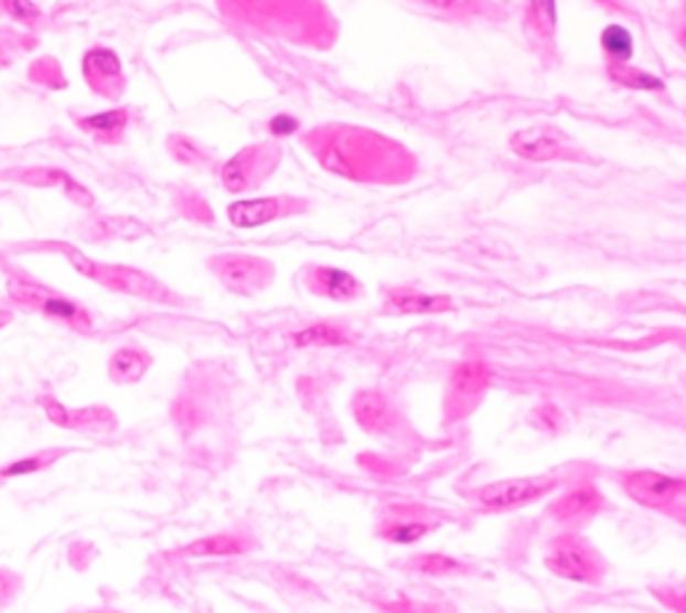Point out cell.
<instances>
[{"label":"cell","instance_id":"cell-36","mask_svg":"<svg viewBox=\"0 0 686 613\" xmlns=\"http://www.w3.org/2000/svg\"><path fill=\"white\" fill-rule=\"evenodd\" d=\"M560 421H564V416H560L555 405H542V408L534 412V423L545 431H558Z\"/></svg>","mask_w":686,"mask_h":613},{"label":"cell","instance_id":"cell-15","mask_svg":"<svg viewBox=\"0 0 686 613\" xmlns=\"http://www.w3.org/2000/svg\"><path fill=\"white\" fill-rule=\"evenodd\" d=\"M41 408L46 410L49 421L54 427L71 429V431H114L116 429V416L108 408H81L71 410L60 402L57 397H41Z\"/></svg>","mask_w":686,"mask_h":613},{"label":"cell","instance_id":"cell-16","mask_svg":"<svg viewBox=\"0 0 686 613\" xmlns=\"http://www.w3.org/2000/svg\"><path fill=\"white\" fill-rule=\"evenodd\" d=\"M258 547L249 530H228V534L204 536V539L185 544L178 552V558H234V555H247Z\"/></svg>","mask_w":686,"mask_h":613},{"label":"cell","instance_id":"cell-31","mask_svg":"<svg viewBox=\"0 0 686 613\" xmlns=\"http://www.w3.org/2000/svg\"><path fill=\"white\" fill-rule=\"evenodd\" d=\"M223 6L234 9V17L245 19L249 24H268L271 19L268 0H223Z\"/></svg>","mask_w":686,"mask_h":613},{"label":"cell","instance_id":"cell-25","mask_svg":"<svg viewBox=\"0 0 686 613\" xmlns=\"http://www.w3.org/2000/svg\"><path fill=\"white\" fill-rule=\"evenodd\" d=\"M526 14L534 33L545 43H553L555 33H558V3L555 0H526Z\"/></svg>","mask_w":686,"mask_h":613},{"label":"cell","instance_id":"cell-29","mask_svg":"<svg viewBox=\"0 0 686 613\" xmlns=\"http://www.w3.org/2000/svg\"><path fill=\"white\" fill-rule=\"evenodd\" d=\"M39 46V37L33 33H17V30H0V67H9L22 54L33 52Z\"/></svg>","mask_w":686,"mask_h":613},{"label":"cell","instance_id":"cell-39","mask_svg":"<svg viewBox=\"0 0 686 613\" xmlns=\"http://www.w3.org/2000/svg\"><path fill=\"white\" fill-rule=\"evenodd\" d=\"M384 611L389 613H440L435 605L410 603V600H397V603H384Z\"/></svg>","mask_w":686,"mask_h":613},{"label":"cell","instance_id":"cell-12","mask_svg":"<svg viewBox=\"0 0 686 613\" xmlns=\"http://www.w3.org/2000/svg\"><path fill=\"white\" fill-rule=\"evenodd\" d=\"M306 209H309V202L296 196L247 198V202H236L228 206V221L236 228H260V225L282 221V217L301 215Z\"/></svg>","mask_w":686,"mask_h":613},{"label":"cell","instance_id":"cell-32","mask_svg":"<svg viewBox=\"0 0 686 613\" xmlns=\"http://www.w3.org/2000/svg\"><path fill=\"white\" fill-rule=\"evenodd\" d=\"M17 180H22L24 185H35V187H57L67 180L65 169H52V166H41V169H17L14 172Z\"/></svg>","mask_w":686,"mask_h":613},{"label":"cell","instance_id":"cell-40","mask_svg":"<svg viewBox=\"0 0 686 613\" xmlns=\"http://www.w3.org/2000/svg\"><path fill=\"white\" fill-rule=\"evenodd\" d=\"M11 322H14V311H11V309H0V330L9 327Z\"/></svg>","mask_w":686,"mask_h":613},{"label":"cell","instance_id":"cell-41","mask_svg":"<svg viewBox=\"0 0 686 613\" xmlns=\"http://www.w3.org/2000/svg\"><path fill=\"white\" fill-rule=\"evenodd\" d=\"M71 613H124V611L108 609V605H103V609H81V611H71Z\"/></svg>","mask_w":686,"mask_h":613},{"label":"cell","instance_id":"cell-6","mask_svg":"<svg viewBox=\"0 0 686 613\" xmlns=\"http://www.w3.org/2000/svg\"><path fill=\"white\" fill-rule=\"evenodd\" d=\"M569 480L564 474H539V477H515V480H499V483L483 485L480 491L472 493V498L485 512H513L523 509V506L542 502L550 493L564 487Z\"/></svg>","mask_w":686,"mask_h":613},{"label":"cell","instance_id":"cell-20","mask_svg":"<svg viewBox=\"0 0 686 613\" xmlns=\"http://www.w3.org/2000/svg\"><path fill=\"white\" fill-rule=\"evenodd\" d=\"M153 356L140 346H121L110 354L108 359V378L116 386H129L142 380V375L151 370Z\"/></svg>","mask_w":686,"mask_h":613},{"label":"cell","instance_id":"cell-34","mask_svg":"<svg viewBox=\"0 0 686 613\" xmlns=\"http://www.w3.org/2000/svg\"><path fill=\"white\" fill-rule=\"evenodd\" d=\"M416 3L427 6V9L440 11V14H451V17L480 14L478 0H416Z\"/></svg>","mask_w":686,"mask_h":613},{"label":"cell","instance_id":"cell-30","mask_svg":"<svg viewBox=\"0 0 686 613\" xmlns=\"http://www.w3.org/2000/svg\"><path fill=\"white\" fill-rule=\"evenodd\" d=\"M28 78L33 80L35 86H43V89H65L67 86L65 73H62L60 62L54 60V56H41V60H35L33 65H30Z\"/></svg>","mask_w":686,"mask_h":613},{"label":"cell","instance_id":"cell-27","mask_svg":"<svg viewBox=\"0 0 686 613\" xmlns=\"http://www.w3.org/2000/svg\"><path fill=\"white\" fill-rule=\"evenodd\" d=\"M609 80L617 86H625V89H639V92H663L665 84L657 75H649L633 65H609Z\"/></svg>","mask_w":686,"mask_h":613},{"label":"cell","instance_id":"cell-13","mask_svg":"<svg viewBox=\"0 0 686 613\" xmlns=\"http://www.w3.org/2000/svg\"><path fill=\"white\" fill-rule=\"evenodd\" d=\"M81 73H84V80L97 97L116 103L127 89V75H124V65L114 49L92 46L81 60Z\"/></svg>","mask_w":686,"mask_h":613},{"label":"cell","instance_id":"cell-22","mask_svg":"<svg viewBox=\"0 0 686 613\" xmlns=\"http://www.w3.org/2000/svg\"><path fill=\"white\" fill-rule=\"evenodd\" d=\"M354 418H357V423L363 427L365 431H371V434H378V431H386L389 429V418H392V408L389 402L382 397V394L376 391H360L357 397H354Z\"/></svg>","mask_w":686,"mask_h":613},{"label":"cell","instance_id":"cell-33","mask_svg":"<svg viewBox=\"0 0 686 613\" xmlns=\"http://www.w3.org/2000/svg\"><path fill=\"white\" fill-rule=\"evenodd\" d=\"M137 234H142V225H137L135 221H116V217H108V221L95 223V230H89V239H105V236L135 239Z\"/></svg>","mask_w":686,"mask_h":613},{"label":"cell","instance_id":"cell-9","mask_svg":"<svg viewBox=\"0 0 686 613\" xmlns=\"http://www.w3.org/2000/svg\"><path fill=\"white\" fill-rule=\"evenodd\" d=\"M279 159H282V150L277 146H268V142L249 146L223 164L221 169L223 185H226L228 193L255 191V187H260L268 178H271Z\"/></svg>","mask_w":686,"mask_h":613},{"label":"cell","instance_id":"cell-2","mask_svg":"<svg viewBox=\"0 0 686 613\" xmlns=\"http://www.w3.org/2000/svg\"><path fill=\"white\" fill-rule=\"evenodd\" d=\"M542 562H545V568L553 577L590 587L601 584L609 571L607 558L579 530H560V534H555L545 544Z\"/></svg>","mask_w":686,"mask_h":613},{"label":"cell","instance_id":"cell-24","mask_svg":"<svg viewBox=\"0 0 686 613\" xmlns=\"http://www.w3.org/2000/svg\"><path fill=\"white\" fill-rule=\"evenodd\" d=\"M290 341H292V346H298V348L346 346V343H352V335H349L343 327H339V324L320 322V324H311V327L292 333Z\"/></svg>","mask_w":686,"mask_h":613},{"label":"cell","instance_id":"cell-4","mask_svg":"<svg viewBox=\"0 0 686 613\" xmlns=\"http://www.w3.org/2000/svg\"><path fill=\"white\" fill-rule=\"evenodd\" d=\"M9 298L22 309L35 311V314L54 319V322L65 324V327L76 330V333H92L95 322L92 314L78 303V300L62 295V292L52 290V287L41 284V281L24 277V273H11L9 277Z\"/></svg>","mask_w":686,"mask_h":613},{"label":"cell","instance_id":"cell-37","mask_svg":"<svg viewBox=\"0 0 686 613\" xmlns=\"http://www.w3.org/2000/svg\"><path fill=\"white\" fill-rule=\"evenodd\" d=\"M62 187H65L67 198H71V202H76L78 206H95V196H92V193L86 191L84 185L76 183V180H73L71 174H67V180H65V183H62Z\"/></svg>","mask_w":686,"mask_h":613},{"label":"cell","instance_id":"cell-19","mask_svg":"<svg viewBox=\"0 0 686 613\" xmlns=\"http://www.w3.org/2000/svg\"><path fill=\"white\" fill-rule=\"evenodd\" d=\"M76 127L84 135L95 137L103 146H116L124 140V131L129 127V110L127 108H114L105 112H92V116H73Z\"/></svg>","mask_w":686,"mask_h":613},{"label":"cell","instance_id":"cell-28","mask_svg":"<svg viewBox=\"0 0 686 613\" xmlns=\"http://www.w3.org/2000/svg\"><path fill=\"white\" fill-rule=\"evenodd\" d=\"M0 14L17 22L24 30H39L46 22L41 6L35 0H0Z\"/></svg>","mask_w":686,"mask_h":613},{"label":"cell","instance_id":"cell-21","mask_svg":"<svg viewBox=\"0 0 686 613\" xmlns=\"http://www.w3.org/2000/svg\"><path fill=\"white\" fill-rule=\"evenodd\" d=\"M405 571L421 573V577H467L475 568L470 562L451 558V555L442 552H421L416 558L405 560Z\"/></svg>","mask_w":686,"mask_h":613},{"label":"cell","instance_id":"cell-7","mask_svg":"<svg viewBox=\"0 0 686 613\" xmlns=\"http://www.w3.org/2000/svg\"><path fill=\"white\" fill-rule=\"evenodd\" d=\"M446 517L440 512L429 509L421 504H389L384 509L382 523H378L376 536L389 544H400V547H410V544L421 541L424 536L435 534L442 528Z\"/></svg>","mask_w":686,"mask_h":613},{"label":"cell","instance_id":"cell-5","mask_svg":"<svg viewBox=\"0 0 686 613\" xmlns=\"http://www.w3.org/2000/svg\"><path fill=\"white\" fill-rule=\"evenodd\" d=\"M622 491L644 509L673 517L678 525L686 523V480L673 474L652 472V469H630L620 474Z\"/></svg>","mask_w":686,"mask_h":613},{"label":"cell","instance_id":"cell-23","mask_svg":"<svg viewBox=\"0 0 686 613\" xmlns=\"http://www.w3.org/2000/svg\"><path fill=\"white\" fill-rule=\"evenodd\" d=\"M71 448H49V450H39L33 455H24V459L9 461V464L0 466V480H17V477H28V474H39L52 469L54 464H60L65 455H71Z\"/></svg>","mask_w":686,"mask_h":613},{"label":"cell","instance_id":"cell-17","mask_svg":"<svg viewBox=\"0 0 686 613\" xmlns=\"http://www.w3.org/2000/svg\"><path fill=\"white\" fill-rule=\"evenodd\" d=\"M457 309L453 298L448 295H429V292H419L414 287H395L386 292V311L392 314H410V316H427V314H446V311Z\"/></svg>","mask_w":686,"mask_h":613},{"label":"cell","instance_id":"cell-11","mask_svg":"<svg viewBox=\"0 0 686 613\" xmlns=\"http://www.w3.org/2000/svg\"><path fill=\"white\" fill-rule=\"evenodd\" d=\"M491 384V370L485 362L470 359L461 362V365L451 375V386H448V399H446V421L457 423L461 418L470 416L475 410L485 389Z\"/></svg>","mask_w":686,"mask_h":613},{"label":"cell","instance_id":"cell-26","mask_svg":"<svg viewBox=\"0 0 686 613\" xmlns=\"http://www.w3.org/2000/svg\"><path fill=\"white\" fill-rule=\"evenodd\" d=\"M601 49L609 65H628V60L633 56V35L622 24H609L601 33Z\"/></svg>","mask_w":686,"mask_h":613},{"label":"cell","instance_id":"cell-35","mask_svg":"<svg viewBox=\"0 0 686 613\" xmlns=\"http://www.w3.org/2000/svg\"><path fill=\"white\" fill-rule=\"evenodd\" d=\"M24 587V579L11 568H0V613H3L9 605H14V600L20 598Z\"/></svg>","mask_w":686,"mask_h":613},{"label":"cell","instance_id":"cell-1","mask_svg":"<svg viewBox=\"0 0 686 613\" xmlns=\"http://www.w3.org/2000/svg\"><path fill=\"white\" fill-rule=\"evenodd\" d=\"M303 142L328 172L357 183H403L416 166L403 146L363 127H317Z\"/></svg>","mask_w":686,"mask_h":613},{"label":"cell","instance_id":"cell-18","mask_svg":"<svg viewBox=\"0 0 686 613\" xmlns=\"http://www.w3.org/2000/svg\"><path fill=\"white\" fill-rule=\"evenodd\" d=\"M510 146L521 159L553 161L564 155V137L553 135L550 129H523L510 140Z\"/></svg>","mask_w":686,"mask_h":613},{"label":"cell","instance_id":"cell-14","mask_svg":"<svg viewBox=\"0 0 686 613\" xmlns=\"http://www.w3.org/2000/svg\"><path fill=\"white\" fill-rule=\"evenodd\" d=\"M303 287L317 298L335 300V303H352L365 295V287L354 273L335 266H306Z\"/></svg>","mask_w":686,"mask_h":613},{"label":"cell","instance_id":"cell-8","mask_svg":"<svg viewBox=\"0 0 686 613\" xmlns=\"http://www.w3.org/2000/svg\"><path fill=\"white\" fill-rule=\"evenodd\" d=\"M607 509V496L592 480H577L566 485L555 502L547 506V517L564 530H582Z\"/></svg>","mask_w":686,"mask_h":613},{"label":"cell","instance_id":"cell-3","mask_svg":"<svg viewBox=\"0 0 686 613\" xmlns=\"http://www.w3.org/2000/svg\"><path fill=\"white\" fill-rule=\"evenodd\" d=\"M71 266L76 268L81 277L97 281V284L108 287L114 292H124V295H137V298H146L153 300V303H180L174 298L172 290H167L159 279L148 277V273L137 271V268H127V266H108V262H97L92 258H86L84 252L78 249L67 247V244H54Z\"/></svg>","mask_w":686,"mask_h":613},{"label":"cell","instance_id":"cell-10","mask_svg":"<svg viewBox=\"0 0 686 613\" xmlns=\"http://www.w3.org/2000/svg\"><path fill=\"white\" fill-rule=\"evenodd\" d=\"M210 268L234 295H258L274 281V266L255 255H215Z\"/></svg>","mask_w":686,"mask_h":613},{"label":"cell","instance_id":"cell-38","mask_svg":"<svg viewBox=\"0 0 686 613\" xmlns=\"http://www.w3.org/2000/svg\"><path fill=\"white\" fill-rule=\"evenodd\" d=\"M268 129H271V135L287 137V135H296V131L301 129V123H298L296 116H287V112H279V116H274L271 121H268Z\"/></svg>","mask_w":686,"mask_h":613}]
</instances>
